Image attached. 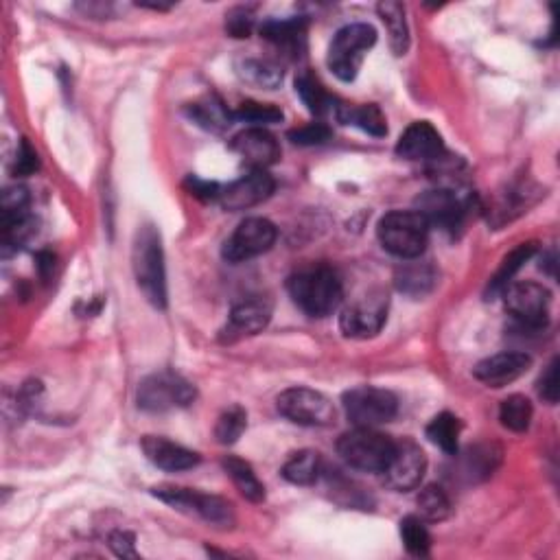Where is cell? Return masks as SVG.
<instances>
[{
	"mask_svg": "<svg viewBox=\"0 0 560 560\" xmlns=\"http://www.w3.org/2000/svg\"><path fill=\"white\" fill-rule=\"evenodd\" d=\"M462 423L449 412H442L436 418H431L427 425V438L434 442L438 449H442L449 455L458 453V440H460Z\"/></svg>",
	"mask_w": 560,
	"mask_h": 560,
	"instance_id": "4dcf8cb0",
	"label": "cell"
},
{
	"mask_svg": "<svg viewBox=\"0 0 560 560\" xmlns=\"http://www.w3.org/2000/svg\"><path fill=\"white\" fill-rule=\"evenodd\" d=\"M396 154L405 160H423L434 162L445 156V143L438 130L427 121H416L401 134L396 143Z\"/></svg>",
	"mask_w": 560,
	"mask_h": 560,
	"instance_id": "d6986e66",
	"label": "cell"
},
{
	"mask_svg": "<svg viewBox=\"0 0 560 560\" xmlns=\"http://www.w3.org/2000/svg\"><path fill=\"white\" fill-rule=\"evenodd\" d=\"M232 119L250 123L252 127H267L280 123L285 119V114L272 103H259V101H243L239 108L232 112Z\"/></svg>",
	"mask_w": 560,
	"mask_h": 560,
	"instance_id": "836d02e7",
	"label": "cell"
},
{
	"mask_svg": "<svg viewBox=\"0 0 560 560\" xmlns=\"http://www.w3.org/2000/svg\"><path fill=\"white\" fill-rule=\"evenodd\" d=\"M530 366L532 357L525 353H497L482 359L473 368V377L488 385V388H504V385L515 383L519 377H523Z\"/></svg>",
	"mask_w": 560,
	"mask_h": 560,
	"instance_id": "ac0fdd59",
	"label": "cell"
},
{
	"mask_svg": "<svg viewBox=\"0 0 560 560\" xmlns=\"http://www.w3.org/2000/svg\"><path fill=\"white\" fill-rule=\"evenodd\" d=\"M132 267L136 283L151 307L167 309V270L160 232L147 224L140 226L132 245Z\"/></svg>",
	"mask_w": 560,
	"mask_h": 560,
	"instance_id": "7a4b0ae2",
	"label": "cell"
},
{
	"mask_svg": "<svg viewBox=\"0 0 560 560\" xmlns=\"http://www.w3.org/2000/svg\"><path fill=\"white\" fill-rule=\"evenodd\" d=\"M38 261H40V265H38V267H40V274H42V276H46V274H49V272L53 270V261H55V256H53L51 252H42V254L38 256Z\"/></svg>",
	"mask_w": 560,
	"mask_h": 560,
	"instance_id": "bcb514c9",
	"label": "cell"
},
{
	"mask_svg": "<svg viewBox=\"0 0 560 560\" xmlns=\"http://www.w3.org/2000/svg\"><path fill=\"white\" fill-rule=\"evenodd\" d=\"M416 504L420 517L425 521H445L451 515V499L436 484H429L420 490Z\"/></svg>",
	"mask_w": 560,
	"mask_h": 560,
	"instance_id": "d6a6232c",
	"label": "cell"
},
{
	"mask_svg": "<svg viewBox=\"0 0 560 560\" xmlns=\"http://www.w3.org/2000/svg\"><path fill=\"white\" fill-rule=\"evenodd\" d=\"M287 136L294 145L313 147V145H322L331 138V127L326 123H309L296 127V130H291Z\"/></svg>",
	"mask_w": 560,
	"mask_h": 560,
	"instance_id": "f35d334b",
	"label": "cell"
},
{
	"mask_svg": "<svg viewBox=\"0 0 560 560\" xmlns=\"http://www.w3.org/2000/svg\"><path fill=\"white\" fill-rule=\"evenodd\" d=\"M379 16L383 20V25L388 27L390 35V46L394 55H405L410 49V29H407L405 20V7L401 3H392V0H385V3L377 5Z\"/></svg>",
	"mask_w": 560,
	"mask_h": 560,
	"instance_id": "f1b7e54d",
	"label": "cell"
},
{
	"mask_svg": "<svg viewBox=\"0 0 560 560\" xmlns=\"http://www.w3.org/2000/svg\"><path fill=\"white\" fill-rule=\"evenodd\" d=\"M261 38H265L287 57H298L305 51L307 42V18H285V20H265L261 25Z\"/></svg>",
	"mask_w": 560,
	"mask_h": 560,
	"instance_id": "44dd1931",
	"label": "cell"
},
{
	"mask_svg": "<svg viewBox=\"0 0 560 560\" xmlns=\"http://www.w3.org/2000/svg\"><path fill=\"white\" fill-rule=\"evenodd\" d=\"M252 29H254L252 9L237 7L226 16V31L232 35V38H250Z\"/></svg>",
	"mask_w": 560,
	"mask_h": 560,
	"instance_id": "60d3db41",
	"label": "cell"
},
{
	"mask_svg": "<svg viewBox=\"0 0 560 560\" xmlns=\"http://www.w3.org/2000/svg\"><path fill=\"white\" fill-rule=\"evenodd\" d=\"M276 189V182L265 169H252L243 178L230 182L228 186L219 191V204L221 208L239 213V210H248L265 202Z\"/></svg>",
	"mask_w": 560,
	"mask_h": 560,
	"instance_id": "9a60e30c",
	"label": "cell"
},
{
	"mask_svg": "<svg viewBox=\"0 0 560 560\" xmlns=\"http://www.w3.org/2000/svg\"><path fill=\"white\" fill-rule=\"evenodd\" d=\"M427 471L425 451L420 449L414 440H401L394 445L392 460L385 469V482L396 493H410L423 482Z\"/></svg>",
	"mask_w": 560,
	"mask_h": 560,
	"instance_id": "5bb4252c",
	"label": "cell"
},
{
	"mask_svg": "<svg viewBox=\"0 0 560 560\" xmlns=\"http://www.w3.org/2000/svg\"><path fill=\"white\" fill-rule=\"evenodd\" d=\"M326 477H329V486L333 488V495H335L337 501H340V504L355 506V508H366L370 504L366 493H361V490H355L357 484L350 482L348 477L337 475V473L326 475Z\"/></svg>",
	"mask_w": 560,
	"mask_h": 560,
	"instance_id": "74e56055",
	"label": "cell"
},
{
	"mask_svg": "<svg viewBox=\"0 0 560 560\" xmlns=\"http://www.w3.org/2000/svg\"><path fill=\"white\" fill-rule=\"evenodd\" d=\"M151 495L158 497L160 501H165V504H169L171 508L184 512V515L204 519L206 523L215 525V528H232L237 521L235 508H232L230 501L221 499L217 495L197 493L193 488L171 486V484L151 488Z\"/></svg>",
	"mask_w": 560,
	"mask_h": 560,
	"instance_id": "5b68a950",
	"label": "cell"
},
{
	"mask_svg": "<svg viewBox=\"0 0 560 560\" xmlns=\"http://www.w3.org/2000/svg\"><path fill=\"white\" fill-rule=\"evenodd\" d=\"M296 92L298 97L302 99V103L307 105L309 112H313L315 116H335L337 112V99L333 95L326 92V88L320 84L318 77H313L307 70L296 77Z\"/></svg>",
	"mask_w": 560,
	"mask_h": 560,
	"instance_id": "d4e9b609",
	"label": "cell"
},
{
	"mask_svg": "<svg viewBox=\"0 0 560 560\" xmlns=\"http://www.w3.org/2000/svg\"><path fill=\"white\" fill-rule=\"evenodd\" d=\"M335 119L344 125H355L359 130H364L366 134L375 138H383L388 134V121H385V114L375 103H368V105L340 103L337 105Z\"/></svg>",
	"mask_w": 560,
	"mask_h": 560,
	"instance_id": "cb8c5ba5",
	"label": "cell"
},
{
	"mask_svg": "<svg viewBox=\"0 0 560 560\" xmlns=\"http://www.w3.org/2000/svg\"><path fill=\"white\" fill-rule=\"evenodd\" d=\"M184 186L193 197H197V200H219L221 186L215 182H206L202 178H197V175H189Z\"/></svg>",
	"mask_w": 560,
	"mask_h": 560,
	"instance_id": "ee69618b",
	"label": "cell"
},
{
	"mask_svg": "<svg viewBox=\"0 0 560 560\" xmlns=\"http://www.w3.org/2000/svg\"><path fill=\"white\" fill-rule=\"evenodd\" d=\"M278 230L270 219L263 217H250L241 221L237 230L232 232L228 241L224 243V259L230 263H243L256 259L265 252L272 250V245L276 243Z\"/></svg>",
	"mask_w": 560,
	"mask_h": 560,
	"instance_id": "8fae6325",
	"label": "cell"
},
{
	"mask_svg": "<svg viewBox=\"0 0 560 560\" xmlns=\"http://www.w3.org/2000/svg\"><path fill=\"white\" fill-rule=\"evenodd\" d=\"M0 210L3 217H16L29 213V191L25 186H9L0 197Z\"/></svg>",
	"mask_w": 560,
	"mask_h": 560,
	"instance_id": "ab89813d",
	"label": "cell"
},
{
	"mask_svg": "<svg viewBox=\"0 0 560 560\" xmlns=\"http://www.w3.org/2000/svg\"><path fill=\"white\" fill-rule=\"evenodd\" d=\"M140 447H143V453L147 455L151 464L169 473L189 471L193 466L200 464V455L195 451L175 445V442L160 436H145L143 442H140Z\"/></svg>",
	"mask_w": 560,
	"mask_h": 560,
	"instance_id": "ffe728a7",
	"label": "cell"
},
{
	"mask_svg": "<svg viewBox=\"0 0 560 560\" xmlns=\"http://www.w3.org/2000/svg\"><path fill=\"white\" fill-rule=\"evenodd\" d=\"M377 31L366 22H353L335 33L329 46L326 64L331 73L342 81H353L359 75V68L366 60V53L375 46Z\"/></svg>",
	"mask_w": 560,
	"mask_h": 560,
	"instance_id": "8992f818",
	"label": "cell"
},
{
	"mask_svg": "<svg viewBox=\"0 0 560 560\" xmlns=\"http://www.w3.org/2000/svg\"><path fill=\"white\" fill-rule=\"evenodd\" d=\"M377 237L385 252H390L396 259L410 261L423 256L429 241V224L416 210H392L381 217Z\"/></svg>",
	"mask_w": 560,
	"mask_h": 560,
	"instance_id": "3957f363",
	"label": "cell"
},
{
	"mask_svg": "<svg viewBox=\"0 0 560 560\" xmlns=\"http://www.w3.org/2000/svg\"><path fill=\"white\" fill-rule=\"evenodd\" d=\"M504 302H506L508 313L521 326H525V329H532V331H539L547 324L552 294H550V289L539 283L523 280V283H510L504 289Z\"/></svg>",
	"mask_w": 560,
	"mask_h": 560,
	"instance_id": "30bf717a",
	"label": "cell"
},
{
	"mask_svg": "<svg viewBox=\"0 0 560 560\" xmlns=\"http://www.w3.org/2000/svg\"><path fill=\"white\" fill-rule=\"evenodd\" d=\"M195 385L178 372L162 370L138 383L136 403L143 412L162 414L178 407H189L195 401Z\"/></svg>",
	"mask_w": 560,
	"mask_h": 560,
	"instance_id": "52a82bcc",
	"label": "cell"
},
{
	"mask_svg": "<svg viewBox=\"0 0 560 560\" xmlns=\"http://www.w3.org/2000/svg\"><path fill=\"white\" fill-rule=\"evenodd\" d=\"M272 320V300L263 296H250L237 302L230 311V318L226 329L221 331V340L232 344L239 342L243 337H252L261 333Z\"/></svg>",
	"mask_w": 560,
	"mask_h": 560,
	"instance_id": "2e32d148",
	"label": "cell"
},
{
	"mask_svg": "<svg viewBox=\"0 0 560 560\" xmlns=\"http://www.w3.org/2000/svg\"><path fill=\"white\" fill-rule=\"evenodd\" d=\"M344 412L355 427H379L399 414V399L375 385H361L344 394Z\"/></svg>",
	"mask_w": 560,
	"mask_h": 560,
	"instance_id": "ba28073f",
	"label": "cell"
},
{
	"mask_svg": "<svg viewBox=\"0 0 560 560\" xmlns=\"http://www.w3.org/2000/svg\"><path fill=\"white\" fill-rule=\"evenodd\" d=\"M532 416H534L532 403L525 399L523 394L508 396V399L499 407L501 425L510 431H515V434H523V431L530 429Z\"/></svg>",
	"mask_w": 560,
	"mask_h": 560,
	"instance_id": "1f68e13d",
	"label": "cell"
},
{
	"mask_svg": "<svg viewBox=\"0 0 560 560\" xmlns=\"http://www.w3.org/2000/svg\"><path fill=\"white\" fill-rule=\"evenodd\" d=\"M237 75L245 81V84L263 90H274L280 86V81H283V68L272 60L243 57V60L237 62Z\"/></svg>",
	"mask_w": 560,
	"mask_h": 560,
	"instance_id": "83f0119b",
	"label": "cell"
},
{
	"mask_svg": "<svg viewBox=\"0 0 560 560\" xmlns=\"http://www.w3.org/2000/svg\"><path fill=\"white\" fill-rule=\"evenodd\" d=\"M245 427H248V414H245L243 407L232 405L219 416L215 425V438L219 445H235Z\"/></svg>",
	"mask_w": 560,
	"mask_h": 560,
	"instance_id": "d590c367",
	"label": "cell"
},
{
	"mask_svg": "<svg viewBox=\"0 0 560 560\" xmlns=\"http://www.w3.org/2000/svg\"><path fill=\"white\" fill-rule=\"evenodd\" d=\"M499 460H501V451L497 447H493V445L475 447L469 451V455H466L464 471L471 477H488V475H493Z\"/></svg>",
	"mask_w": 560,
	"mask_h": 560,
	"instance_id": "8d00e7d4",
	"label": "cell"
},
{
	"mask_svg": "<svg viewBox=\"0 0 560 560\" xmlns=\"http://www.w3.org/2000/svg\"><path fill=\"white\" fill-rule=\"evenodd\" d=\"M40 169V158H38V151L31 147V143L27 138L20 140V147H18V154H16V165H14V173L16 175H33L35 171Z\"/></svg>",
	"mask_w": 560,
	"mask_h": 560,
	"instance_id": "b9f144b4",
	"label": "cell"
},
{
	"mask_svg": "<svg viewBox=\"0 0 560 560\" xmlns=\"http://www.w3.org/2000/svg\"><path fill=\"white\" fill-rule=\"evenodd\" d=\"M322 473H324V466L320 453L311 449L294 453L283 466V477L289 484H296V486H313L320 480Z\"/></svg>",
	"mask_w": 560,
	"mask_h": 560,
	"instance_id": "484cf974",
	"label": "cell"
},
{
	"mask_svg": "<svg viewBox=\"0 0 560 560\" xmlns=\"http://www.w3.org/2000/svg\"><path fill=\"white\" fill-rule=\"evenodd\" d=\"M539 394L545 403L556 405L558 403V359L554 357L550 366L545 368L543 377L539 379Z\"/></svg>",
	"mask_w": 560,
	"mask_h": 560,
	"instance_id": "7bdbcfd3",
	"label": "cell"
},
{
	"mask_svg": "<svg viewBox=\"0 0 560 560\" xmlns=\"http://www.w3.org/2000/svg\"><path fill=\"white\" fill-rule=\"evenodd\" d=\"M221 466H224L226 475L230 477L232 484L239 488V493L245 499L254 501V504H261L265 499V486L259 482V477H256L248 462L235 458V455H228V458H224V462H221Z\"/></svg>",
	"mask_w": 560,
	"mask_h": 560,
	"instance_id": "f546056e",
	"label": "cell"
},
{
	"mask_svg": "<svg viewBox=\"0 0 560 560\" xmlns=\"http://www.w3.org/2000/svg\"><path fill=\"white\" fill-rule=\"evenodd\" d=\"M399 530H401V539L405 550L414 554V556H427L431 550V534L427 530L425 521L420 517H405L399 523Z\"/></svg>",
	"mask_w": 560,
	"mask_h": 560,
	"instance_id": "e575fe53",
	"label": "cell"
},
{
	"mask_svg": "<svg viewBox=\"0 0 560 560\" xmlns=\"http://www.w3.org/2000/svg\"><path fill=\"white\" fill-rule=\"evenodd\" d=\"M536 254V243L534 241H528V243H519L515 250H510L506 256H504V261H501L499 265V270L497 274L490 278V283H488V298L490 296H497V294H504V289L512 283V278L517 276V272L521 270V267L528 263L532 256Z\"/></svg>",
	"mask_w": 560,
	"mask_h": 560,
	"instance_id": "4316f807",
	"label": "cell"
},
{
	"mask_svg": "<svg viewBox=\"0 0 560 560\" xmlns=\"http://www.w3.org/2000/svg\"><path fill=\"white\" fill-rule=\"evenodd\" d=\"M184 112L193 123H197L200 127H204L206 132H213V134L226 132L232 125V112L217 95H204L202 99L186 105Z\"/></svg>",
	"mask_w": 560,
	"mask_h": 560,
	"instance_id": "603a6c76",
	"label": "cell"
},
{
	"mask_svg": "<svg viewBox=\"0 0 560 560\" xmlns=\"http://www.w3.org/2000/svg\"><path fill=\"white\" fill-rule=\"evenodd\" d=\"M110 547L116 556L121 558H138L136 552V543H134V534L116 530L110 534Z\"/></svg>",
	"mask_w": 560,
	"mask_h": 560,
	"instance_id": "f6af8a7d",
	"label": "cell"
},
{
	"mask_svg": "<svg viewBox=\"0 0 560 560\" xmlns=\"http://www.w3.org/2000/svg\"><path fill=\"white\" fill-rule=\"evenodd\" d=\"M436 283H438V274L434 270V265L420 261V256L418 259L405 261L394 274L396 289L412 298L427 296L429 291L436 287Z\"/></svg>",
	"mask_w": 560,
	"mask_h": 560,
	"instance_id": "7402d4cb",
	"label": "cell"
},
{
	"mask_svg": "<svg viewBox=\"0 0 560 560\" xmlns=\"http://www.w3.org/2000/svg\"><path fill=\"white\" fill-rule=\"evenodd\" d=\"M385 318H388V296L383 291H370L342 311L340 329L346 337L368 340L383 329Z\"/></svg>",
	"mask_w": 560,
	"mask_h": 560,
	"instance_id": "7c38bea8",
	"label": "cell"
},
{
	"mask_svg": "<svg viewBox=\"0 0 560 560\" xmlns=\"http://www.w3.org/2000/svg\"><path fill=\"white\" fill-rule=\"evenodd\" d=\"M396 442L372 427H357L337 440V453L357 471L383 473L392 460Z\"/></svg>",
	"mask_w": 560,
	"mask_h": 560,
	"instance_id": "277c9868",
	"label": "cell"
},
{
	"mask_svg": "<svg viewBox=\"0 0 560 560\" xmlns=\"http://www.w3.org/2000/svg\"><path fill=\"white\" fill-rule=\"evenodd\" d=\"M287 291L296 307L311 318L331 315L344 296L340 274L324 263H311L296 270L287 280Z\"/></svg>",
	"mask_w": 560,
	"mask_h": 560,
	"instance_id": "6da1fadb",
	"label": "cell"
},
{
	"mask_svg": "<svg viewBox=\"0 0 560 560\" xmlns=\"http://www.w3.org/2000/svg\"><path fill=\"white\" fill-rule=\"evenodd\" d=\"M278 412L302 427H329L335 423V407L322 392L289 388L276 399Z\"/></svg>",
	"mask_w": 560,
	"mask_h": 560,
	"instance_id": "9c48e42d",
	"label": "cell"
},
{
	"mask_svg": "<svg viewBox=\"0 0 560 560\" xmlns=\"http://www.w3.org/2000/svg\"><path fill=\"white\" fill-rule=\"evenodd\" d=\"M469 197H462L453 189H434L418 195L416 213L427 219L429 228L438 226L445 232H455L462 228L464 217L469 213Z\"/></svg>",
	"mask_w": 560,
	"mask_h": 560,
	"instance_id": "4fadbf2b",
	"label": "cell"
},
{
	"mask_svg": "<svg viewBox=\"0 0 560 560\" xmlns=\"http://www.w3.org/2000/svg\"><path fill=\"white\" fill-rule=\"evenodd\" d=\"M230 149L239 154L252 169H267L278 162L280 145L265 127H248L230 140Z\"/></svg>",
	"mask_w": 560,
	"mask_h": 560,
	"instance_id": "e0dca14e",
	"label": "cell"
}]
</instances>
